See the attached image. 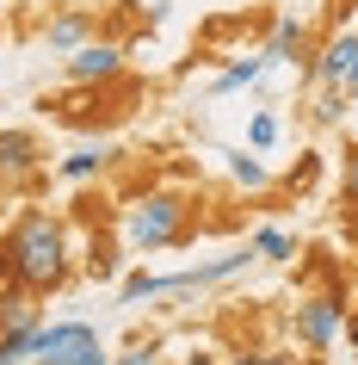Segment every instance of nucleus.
Here are the masks:
<instances>
[{
	"label": "nucleus",
	"mask_w": 358,
	"mask_h": 365,
	"mask_svg": "<svg viewBox=\"0 0 358 365\" xmlns=\"http://www.w3.org/2000/svg\"><path fill=\"white\" fill-rule=\"evenodd\" d=\"M124 56H130V43H117V38L80 43L75 56L62 62L68 68V87H112V81H124Z\"/></svg>",
	"instance_id": "obj_5"
},
{
	"label": "nucleus",
	"mask_w": 358,
	"mask_h": 365,
	"mask_svg": "<svg viewBox=\"0 0 358 365\" xmlns=\"http://www.w3.org/2000/svg\"><path fill=\"white\" fill-rule=\"evenodd\" d=\"M75 279V242L50 211H19L0 235V291H31L50 297Z\"/></svg>",
	"instance_id": "obj_1"
},
{
	"label": "nucleus",
	"mask_w": 358,
	"mask_h": 365,
	"mask_svg": "<svg viewBox=\"0 0 358 365\" xmlns=\"http://www.w3.org/2000/svg\"><path fill=\"white\" fill-rule=\"evenodd\" d=\"M149 297H167V272H124V285H117V304H149Z\"/></svg>",
	"instance_id": "obj_16"
},
{
	"label": "nucleus",
	"mask_w": 358,
	"mask_h": 365,
	"mask_svg": "<svg viewBox=\"0 0 358 365\" xmlns=\"http://www.w3.org/2000/svg\"><path fill=\"white\" fill-rule=\"evenodd\" d=\"M117 267H124V254H117L112 242H93V248H87V279H93V285H112Z\"/></svg>",
	"instance_id": "obj_17"
},
{
	"label": "nucleus",
	"mask_w": 358,
	"mask_h": 365,
	"mask_svg": "<svg viewBox=\"0 0 358 365\" xmlns=\"http://www.w3.org/2000/svg\"><path fill=\"white\" fill-rule=\"evenodd\" d=\"M112 161H117V143H112V136H87V143H75V149L56 161V173L68 180V186H87V180H99Z\"/></svg>",
	"instance_id": "obj_8"
},
{
	"label": "nucleus",
	"mask_w": 358,
	"mask_h": 365,
	"mask_svg": "<svg viewBox=\"0 0 358 365\" xmlns=\"http://www.w3.org/2000/svg\"><path fill=\"white\" fill-rule=\"evenodd\" d=\"M179 365H228L223 353H210V346H191V353H179Z\"/></svg>",
	"instance_id": "obj_23"
},
{
	"label": "nucleus",
	"mask_w": 358,
	"mask_h": 365,
	"mask_svg": "<svg viewBox=\"0 0 358 365\" xmlns=\"http://www.w3.org/2000/svg\"><path fill=\"white\" fill-rule=\"evenodd\" d=\"M31 365H112L93 322H43L31 334Z\"/></svg>",
	"instance_id": "obj_3"
},
{
	"label": "nucleus",
	"mask_w": 358,
	"mask_h": 365,
	"mask_svg": "<svg viewBox=\"0 0 358 365\" xmlns=\"http://www.w3.org/2000/svg\"><path fill=\"white\" fill-rule=\"evenodd\" d=\"M346 316H352L346 291H309V297H297V309H290V334H297V346H309V353H327V346L339 341Z\"/></svg>",
	"instance_id": "obj_4"
},
{
	"label": "nucleus",
	"mask_w": 358,
	"mask_h": 365,
	"mask_svg": "<svg viewBox=\"0 0 358 365\" xmlns=\"http://www.w3.org/2000/svg\"><path fill=\"white\" fill-rule=\"evenodd\" d=\"M346 106H352V93H339V87H315V124H346Z\"/></svg>",
	"instance_id": "obj_19"
},
{
	"label": "nucleus",
	"mask_w": 358,
	"mask_h": 365,
	"mask_svg": "<svg viewBox=\"0 0 358 365\" xmlns=\"http://www.w3.org/2000/svg\"><path fill=\"white\" fill-rule=\"evenodd\" d=\"M228 365H309V359H297V353H278V346H241Z\"/></svg>",
	"instance_id": "obj_21"
},
{
	"label": "nucleus",
	"mask_w": 358,
	"mask_h": 365,
	"mask_svg": "<svg viewBox=\"0 0 358 365\" xmlns=\"http://www.w3.org/2000/svg\"><path fill=\"white\" fill-rule=\"evenodd\" d=\"M198 235V205L179 186H149L142 198H130L124 211V248L130 254H161V248H186Z\"/></svg>",
	"instance_id": "obj_2"
},
{
	"label": "nucleus",
	"mask_w": 358,
	"mask_h": 365,
	"mask_svg": "<svg viewBox=\"0 0 358 365\" xmlns=\"http://www.w3.org/2000/svg\"><path fill=\"white\" fill-rule=\"evenodd\" d=\"M315 87L358 93V25H352V31L339 25L327 43H315Z\"/></svg>",
	"instance_id": "obj_6"
},
{
	"label": "nucleus",
	"mask_w": 358,
	"mask_h": 365,
	"mask_svg": "<svg viewBox=\"0 0 358 365\" xmlns=\"http://www.w3.org/2000/svg\"><path fill=\"white\" fill-rule=\"evenodd\" d=\"M117 112H124V106H112L105 87H75V93L56 99V118L62 124H80V130H99V124H112Z\"/></svg>",
	"instance_id": "obj_9"
},
{
	"label": "nucleus",
	"mask_w": 358,
	"mask_h": 365,
	"mask_svg": "<svg viewBox=\"0 0 358 365\" xmlns=\"http://www.w3.org/2000/svg\"><path fill=\"white\" fill-rule=\"evenodd\" d=\"M43 168V143L25 124H0V186H19Z\"/></svg>",
	"instance_id": "obj_7"
},
{
	"label": "nucleus",
	"mask_w": 358,
	"mask_h": 365,
	"mask_svg": "<svg viewBox=\"0 0 358 365\" xmlns=\"http://www.w3.org/2000/svg\"><path fill=\"white\" fill-rule=\"evenodd\" d=\"M216 155H223L228 180H235L241 192H265V186H272V168H265L260 155H247V149H216Z\"/></svg>",
	"instance_id": "obj_13"
},
{
	"label": "nucleus",
	"mask_w": 358,
	"mask_h": 365,
	"mask_svg": "<svg viewBox=\"0 0 358 365\" xmlns=\"http://www.w3.org/2000/svg\"><path fill=\"white\" fill-rule=\"evenodd\" d=\"M346 205H358V149H346Z\"/></svg>",
	"instance_id": "obj_24"
},
{
	"label": "nucleus",
	"mask_w": 358,
	"mask_h": 365,
	"mask_svg": "<svg viewBox=\"0 0 358 365\" xmlns=\"http://www.w3.org/2000/svg\"><path fill=\"white\" fill-rule=\"evenodd\" d=\"M247 248H253V260H272V267H284V260H297V235L278 230V223H265V230L247 235Z\"/></svg>",
	"instance_id": "obj_14"
},
{
	"label": "nucleus",
	"mask_w": 358,
	"mask_h": 365,
	"mask_svg": "<svg viewBox=\"0 0 358 365\" xmlns=\"http://www.w3.org/2000/svg\"><path fill=\"white\" fill-rule=\"evenodd\" d=\"M265 75V56L253 50V56H228L223 68H216V81H210V93L223 99V93H241V87H253V81Z\"/></svg>",
	"instance_id": "obj_12"
},
{
	"label": "nucleus",
	"mask_w": 358,
	"mask_h": 365,
	"mask_svg": "<svg viewBox=\"0 0 358 365\" xmlns=\"http://www.w3.org/2000/svg\"><path fill=\"white\" fill-rule=\"evenodd\" d=\"M142 6H149V0H117V13H142Z\"/></svg>",
	"instance_id": "obj_26"
},
{
	"label": "nucleus",
	"mask_w": 358,
	"mask_h": 365,
	"mask_svg": "<svg viewBox=\"0 0 358 365\" xmlns=\"http://www.w3.org/2000/svg\"><path fill=\"white\" fill-rule=\"evenodd\" d=\"M31 334H38V328H13V334H0V365H31Z\"/></svg>",
	"instance_id": "obj_20"
},
{
	"label": "nucleus",
	"mask_w": 358,
	"mask_h": 365,
	"mask_svg": "<svg viewBox=\"0 0 358 365\" xmlns=\"http://www.w3.org/2000/svg\"><path fill=\"white\" fill-rule=\"evenodd\" d=\"M278 130H284V124H278V112H253V118H247V149H253V155H265L272 143H278Z\"/></svg>",
	"instance_id": "obj_18"
},
{
	"label": "nucleus",
	"mask_w": 358,
	"mask_h": 365,
	"mask_svg": "<svg viewBox=\"0 0 358 365\" xmlns=\"http://www.w3.org/2000/svg\"><path fill=\"white\" fill-rule=\"evenodd\" d=\"M43 43H50V56H75L80 43H93V13H80V6H68V13H56V19L43 25Z\"/></svg>",
	"instance_id": "obj_10"
},
{
	"label": "nucleus",
	"mask_w": 358,
	"mask_h": 365,
	"mask_svg": "<svg viewBox=\"0 0 358 365\" xmlns=\"http://www.w3.org/2000/svg\"><path fill=\"white\" fill-rule=\"evenodd\" d=\"M13 328H43V304H31V291H0V334Z\"/></svg>",
	"instance_id": "obj_15"
},
{
	"label": "nucleus",
	"mask_w": 358,
	"mask_h": 365,
	"mask_svg": "<svg viewBox=\"0 0 358 365\" xmlns=\"http://www.w3.org/2000/svg\"><path fill=\"white\" fill-rule=\"evenodd\" d=\"M339 334H346V341L358 346V309H352V316H346V328H339Z\"/></svg>",
	"instance_id": "obj_25"
},
{
	"label": "nucleus",
	"mask_w": 358,
	"mask_h": 365,
	"mask_svg": "<svg viewBox=\"0 0 358 365\" xmlns=\"http://www.w3.org/2000/svg\"><path fill=\"white\" fill-rule=\"evenodd\" d=\"M302 50H309V25L297 19V13H278V19H272V31H265V68H278V62H297Z\"/></svg>",
	"instance_id": "obj_11"
},
{
	"label": "nucleus",
	"mask_w": 358,
	"mask_h": 365,
	"mask_svg": "<svg viewBox=\"0 0 358 365\" xmlns=\"http://www.w3.org/2000/svg\"><path fill=\"white\" fill-rule=\"evenodd\" d=\"M154 353H161L154 341H136V346H124V353H117L112 365H154Z\"/></svg>",
	"instance_id": "obj_22"
}]
</instances>
